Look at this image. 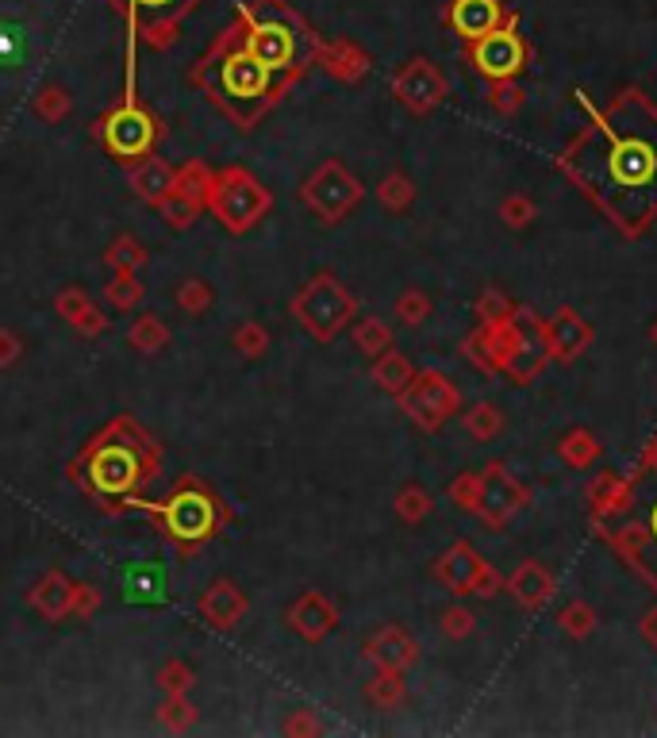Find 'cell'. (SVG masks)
<instances>
[{"label":"cell","instance_id":"6da1fadb","mask_svg":"<svg viewBox=\"0 0 657 738\" xmlns=\"http://www.w3.org/2000/svg\"><path fill=\"white\" fill-rule=\"evenodd\" d=\"M473 66L493 81H508L523 70L527 66V43H523V35H519L516 16H511L508 24L493 27V32L481 35V39L473 43Z\"/></svg>","mask_w":657,"mask_h":738},{"label":"cell","instance_id":"7a4b0ae2","mask_svg":"<svg viewBox=\"0 0 657 738\" xmlns=\"http://www.w3.org/2000/svg\"><path fill=\"white\" fill-rule=\"evenodd\" d=\"M608 165L615 185H626V189H631V185H646L657 173V150L649 147L646 139H615Z\"/></svg>","mask_w":657,"mask_h":738},{"label":"cell","instance_id":"3957f363","mask_svg":"<svg viewBox=\"0 0 657 738\" xmlns=\"http://www.w3.org/2000/svg\"><path fill=\"white\" fill-rule=\"evenodd\" d=\"M447 20L465 43H477L481 35H488L493 27L504 24V9L500 0H454Z\"/></svg>","mask_w":657,"mask_h":738},{"label":"cell","instance_id":"277c9868","mask_svg":"<svg viewBox=\"0 0 657 738\" xmlns=\"http://www.w3.org/2000/svg\"><path fill=\"white\" fill-rule=\"evenodd\" d=\"M396 93L404 96L407 104H412L415 112H427L430 104L442 101V93H447V81H442V73L435 70L430 62H407V70L396 78Z\"/></svg>","mask_w":657,"mask_h":738},{"label":"cell","instance_id":"5b68a950","mask_svg":"<svg viewBox=\"0 0 657 738\" xmlns=\"http://www.w3.org/2000/svg\"><path fill=\"white\" fill-rule=\"evenodd\" d=\"M251 50L254 58H258L262 66H266L269 73L274 70H285V66L292 62V55H297V35L289 32L285 24H277V20H269V24H258L251 32Z\"/></svg>","mask_w":657,"mask_h":738},{"label":"cell","instance_id":"8992f818","mask_svg":"<svg viewBox=\"0 0 657 738\" xmlns=\"http://www.w3.org/2000/svg\"><path fill=\"white\" fill-rule=\"evenodd\" d=\"M219 78H223V89H228L231 96H239V101H254V96H262L269 85V70L251 55V50L231 55L228 62H223V73H219Z\"/></svg>","mask_w":657,"mask_h":738},{"label":"cell","instance_id":"52a82bcc","mask_svg":"<svg viewBox=\"0 0 657 738\" xmlns=\"http://www.w3.org/2000/svg\"><path fill=\"white\" fill-rule=\"evenodd\" d=\"M131 477H135V458L127 454V450L108 447L96 454V462H93L96 488H104V493H124V488L131 485Z\"/></svg>","mask_w":657,"mask_h":738},{"label":"cell","instance_id":"ba28073f","mask_svg":"<svg viewBox=\"0 0 657 738\" xmlns=\"http://www.w3.org/2000/svg\"><path fill=\"white\" fill-rule=\"evenodd\" d=\"M485 485L493 488V493H488L485 500H481V511H485V516L493 519V523H504V519H508L511 511H516L519 504H523V493H519L516 481H511L508 473L500 470V465H493V470H488Z\"/></svg>","mask_w":657,"mask_h":738},{"label":"cell","instance_id":"9c48e42d","mask_svg":"<svg viewBox=\"0 0 657 738\" xmlns=\"http://www.w3.org/2000/svg\"><path fill=\"white\" fill-rule=\"evenodd\" d=\"M108 142L116 154H142L150 147V119L139 112H119L108 124Z\"/></svg>","mask_w":657,"mask_h":738},{"label":"cell","instance_id":"30bf717a","mask_svg":"<svg viewBox=\"0 0 657 738\" xmlns=\"http://www.w3.org/2000/svg\"><path fill=\"white\" fill-rule=\"evenodd\" d=\"M208 523H211V508H208V500L204 496H181L177 504L170 508V527L177 534H185V539H196V534H204L208 531Z\"/></svg>","mask_w":657,"mask_h":738},{"label":"cell","instance_id":"8fae6325","mask_svg":"<svg viewBox=\"0 0 657 738\" xmlns=\"http://www.w3.org/2000/svg\"><path fill=\"white\" fill-rule=\"evenodd\" d=\"M32 58V32L20 20H0V70H20Z\"/></svg>","mask_w":657,"mask_h":738},{"label":"cell","instance_id":"7c38bea8","mask_svg":"<svg viewBox=\"0 0 657 738\" xmlns=\"http://www.w3.org/2000/svg\"><path fill=\"white\" fill-rule=\"evenodd\" d=\"M511 592H516V597L523 600L527 608H539L542 600L550 597L546 569H539V562H527V566H519V574L511 577Z\"/></svg>","mask_w":657,"mask_h":738},{"label":"cell","instance_id":"4fadbf2b","mask_svg":"<svg viewBox=\"0 0 657 738\" xmlns=\"http://www.w3.org/2000/svg\"><path fill=\"white\" fill-rule=\"evenodd\" d=\"M127 597L131 600H162L165 597V569L142 566L127 574Z\"/></svg>","mask_w":657,"mask_h":738},{"label":"cell","instance_id":"5bb4252c","mask_svg":"<svg viewBox=\"0 0 657 738\" xmlns=\"http://www.w3.org/2000/svg\"><path fill=\"white\" fill-rule=\"evenodd\" d=\"M442 574L450 577V585H454L458 592H470V589H477L481 562L473 558V554H470V550H465V546H458L454 554H450L447 566H442Z\"/></svg>","mask_w":657,"mask_h":738},{"label":"cell","instance_id":"9a60e30c","mask_svg":"<svg viewBox=\"0 0 657 738\" xmlns=\"http://www.w3.org/2000/svg\"><path fill=\"white\" fill-rule=\"evenodd\" d=\"M585 338H588L585 323H580L573 312H557V320L550 323V343H554V350L573 354V350H580Z\"/></svg>","mask_w":657,"mask_h":738},{"label":"cell","instance_id":"2e32d148","mask_svg":"<svg viewBox=\"0 0 657 738\" xmlns=\"http://www.w3.org/2000/svg\"><path fill=\"white\" fill-rule=\"evenodd\" d=\"M496 424H500V419H496V412H488V408H481V416L473 412V419H470V427L481 435V439H493Z\"/></svg>","mask_w":657,"mask_h":738},{"label":"cell","instance_id":"e0dca14e","mask_svg":"<svg viewBox=\"0 0 657 738\" xmlns=\"http://www.w3.org/2000/svg\"><path fill=\"white\" fill-rule=\"evenodd\" d=\"M135 4H142V9H162V4H170V0H135Z\"/></svg>","mask_w":657,"mask_h":738},{"label":"cell","instance_id":"ac0fdd59","mask_svg":"<svg viewBox=\"0 0 657 738\" xmlns=\"http://www.w3.org/2000/svg\"><path fill=\"white\" fill-rule=\"evenodd\" d=\"M654 531H657V508H654Z\"/></svg>","mask_w":657,"mask_h":738}]
</instances>
